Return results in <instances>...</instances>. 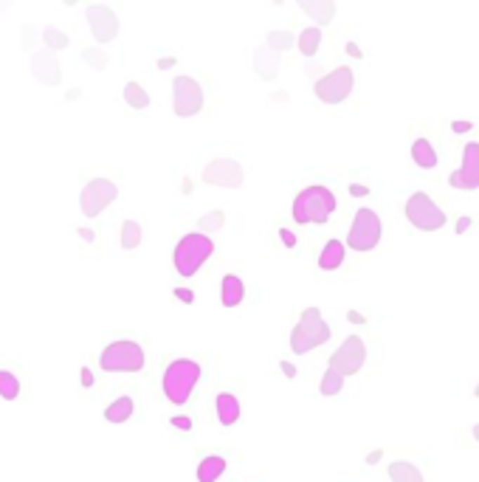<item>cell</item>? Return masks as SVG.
<instances>
[{
  "label": "cell",
  "instance_id": "1",
  "mask_svg": "<svg viewBox=\"0 0 479 482\" xmlns=\"http://www.w3.org/2000/svg\"><path fill=\"white\" fill-rule=\"evenodd\" d=\"M214 254V243L203 234V231H192V234H183L175 246V254H172V263H175V271L181 277H195L200 271V266Z\"/></svg>",
  "mask_w": 479,
  "mask_h": 482
},
{
  "label": "cell",
  "instance_id": "2",
  "mask_svg": "<svg viewBox=\"0 0 479 482\" xmlns=\"http://www.w3.org/2000/svg\"><path fill=\"white\" fill-rule=\"evenodd\" d=\"M200 381V364L192 358H178L164 370V395L169 403L183 406Z\"/></svg>",
  "mask_w": 479,
  "mask_h": 482
},
{
  "label": "cell",
  "instance_id": "3",
  "mask_svg": "<svg viewBox=\"0 0 479 482\" xmlns=\"http://www.w3.org/2000/svg\"><path fill=\"white\" fill-rule=\"evenodd\" d=\"M336 211V195L327 186H308L294 200V220L296 223H327Z\"/></svg>",
  "mask_w": 479,
  "mask_h": 482
},
{
  "label": "cell",
  "instance_id": "4",
  "mask_svg": "<svg viewBox=\"0 0 479 482\" xmlns=\"http://www.w3.org/2000/svg\"><path fill=\"white\" fill-rule=\"evenodd\" d=\"M324 341H330V325L322 319L319 308H308L302 313V319L296 322V327L291 330V350L296 356H305V353L322 347Z\"/></svg>",
  "mask_w": 479,
  "mask_h": 482
},
{
  "label": "cell",
  "instance_id": "5",
  "mask_svg": "<svg viewBox=\"0 0 479 482\" xmlns=\"http://www.w3.org/2000/svg\"><path fill=\"white\" fill-rule=\"evenodd\" d=\"M99 367L105 372H141L144 370V347L138 341H113L102 350Z\"/></svg>",
  "mask_w": 479,
  "mask_h": 482
},
{
  "label": "cell",
  "instance_id": "6",
  "mask_svg": "<svg viewBox=\"0 0 479 482\" xmlns=\"http://www.w3.org/2000/svg\"><path fill=\"white\" fill-rule=\"evenodd\" d=\"M381 234H383L381 217L372 209L364 206L353 217V226H350V234H347V249H353V252H372L381 243Z\"/></svg>",
  "mask_w": 479,
  "mask_h": 482
},
{
  "label": "cell",
  "instance_id": "7",
  "mask_svg": "<svg viewBox=\"0 0 479 482\" xmlns=\"http://www.w3.org/2000/svg\"><path fill=\"white\" fill-rule=\"evenodd\" d=\"M406 220L420 228V231H437L448 223L445 211L426 195V192H414L409 200H406Z\"/></svg>",
  "mask_w": 479,
  "mask_h": 482
},
{
  "label": "cell",
  "instance_id": "8",
  "mask_svg": "<svg viewBox=\"0 0 479 482\" xmlns=\"http://www.w3.org/2000/svg\"><path fill=\"white\" fill-rule=\"evenodd\" d=\"M172 108L175 116L189 119L203 110V88L192 77H175L172 79Z\"/></svg>",
  "mask_w": 479,
  "mask_h": 482
},
{
  "label": "cell",
  "instance_id": "9",
  "mask_svg": "<svg viewBox=\"0 0 479 482\" xmlns=\"http://www.w3.org/2000/svg\"><path fill=\"white\" fill-rule=\"evenodd\" d=\"M119 197V186L107 178H93L85 183L82 195H79V203H82V214L85 217H99L113 200Z\"/></svg>",
  "mask_w": 479,
  "mask_h": 482
},
{
  "label": "cell",
  "instance_id": "10",
  "mask_svg": "<svg viewBox=\"0 0 479 482\" xmlns=\"http://www.w3.org/2000/svg\"><path fill=\"white\" fill-rule=\"evenodd\" d=\"M353 85H355L353 68L341 65V68L330 71L327 77H322V79L316 82V96H319L324 105H341V102L353 93Z\"/></svg>",
  "mask_w": 479,
  "mask_h": 482
},
{
  "label": "cell",
  "instance_id": "11",
  "mask_svg": "<svg viewBox=\"0 0 479 482\" xmlns=\"http://www.w3.org/2000/svg\"><path fill=\"white\" fill-rule=\"evenodd\" d=\"M364 361H367V344H364V339H361V336H350V339H344V344L330 356V370H336L341 378H347V375L361 372Z\"/></svg>",
  "mask_w": 479,
  "mask_h": 482
},
{
  "label": "cell",
  "instance_id": "12",
  "mask_svg": "<svg viewBox=\"0 0 479 482\" xmlns=\"http://www.w3.org/2000/svg\"><path fill=\"white\" fill-rule=\"evenodd\" d=\"M454 189H479V141H468L462 150V167L448 175Z\"/></svg>",
  "mask_w": 479,
  "mask_h": 482
},
{
  "label": "cell",
  "instance_id": "13",
  "mask_svg": "<svg viewBox=\"0 0 479 482\" xmlns=\"http://www.w3.org/2000/svg\"><path fill=\"white\" fill-rule=\"evenodd\" d=\"M203 181L211 183V186L237 189L240 183H243V167H240L234 158H214L211 164H206Z\"/></svg>",
  "mask_w": 479,
  "mask_h": 482
},
{
  "label": "cell",
  "instance_id": "14",
  "mask_svg": "<svg viewBox=\"0 0 479 482\" xmlns=\"http://www.w3.org/2000/svg\"><path fill=\"white\" fill-rule=\"evenodd\" d=\"M88 26L99 43H113L119 37V18L110 6H88Z\"/></svg>",
  "mask_w": 479,
  "mask_h": 482
},
{
  "label": "cell",
  "instance_id": "15",
  "mask_svg": "<svg viewBox=\"0 0 479 482\" xmlns=\"http://www.w3.org/2000/svg\"><path fill=\"white\" fill-rule=\"evenodd\" d=\"M32 71H34V77L43 82V85H60L63 82V71H60V60H57V54H51V51H37L34 57H32Z\"/></svg>",
  "mask_w": 479,
  "mask_h": 482
},
{
  "label": "cell",
  "instance_id": "16",
  "mask_svg": "<svg viewBox=\"0 0 479 482\" xmlns=\"http://www.w3.org/2000/svg\"><path fill=\"white\" fill-rule=\"evenodd\" d=\"M254 71L265 82L277 79V74H280V54H274L268 46H257L254 48Z\"/></svg>",
  "mask_w": 479,
  "mask_h": 482
},
{
  "label": "cell",
  "instance_id": "17",
  "mask_svg": "<svg viewBox=\"0 0 479 482\" xmlns=\"http://www.w3.org/2000/svg\"><path fill=\"white\" fill-rule=\"evenodd\" d=\"M246 299V285L237 274H225L223 282H220V302L225 308H237L240 302Z\"/></svg>",
  "mask_w": 479,
  "mask_h": 482
},
{
  "label": "cell",
  "instance_id": "18",
  "mask_svg": "<svg viewBox=\"0 0 479 482\" xmlns=\"http://www.w3.org/2000/svg\"><path fill=\"white\" fill-rule=\"evenodd\" d=\"M214 409H217V420H220V426H234L237 420H240V400L231 395V392H220L217 398H214Z\"/></svg>",
  "mask_w": 479,
  "mask_h": 482
},
{
  "label": "cell",
  "instance_id": "19",
  "mask_svg": "<svg viewBox=\"0 0 479 482\" xmlns=\"http://www.w3.org/2000/svg\"><path fill=\"white\" fill-rule=\"evenodd\" d=\"M344 254H347V246L341 243V240H327L324 249L319 252V268H322V271H336V268H341Z\"/></svg>",
  "mask_w": 479,
  "mask_h": 482
},
{
  "label": "cell",
  "instance_id": "20",
  "mask_svg": "<svg viewBox=\"0 0 479 482\" xmlns=\"http://www.w3.org/2000/svg\"><path fill=\"white\" fill-rule=\"evenodd\" d=\"M299 9L308 18H313V23H319V26L330 23L333 15H336V4H333V0H299Z\"/></svg>",
  "mask_w": 479,
  "mask_h": 482
},
{
  "label": "cell",
  "instance_id": "21",
  "mask_svg": "<svg viewBox=\"0 0 479 482\" xmlns=\"http://www.w3.org/2000/svg\"><path fill=\"white\" fill-rule=\"evenodd\" d=\"M136 412V400L130 395H122L116 400H110V406L105 409V420L107 423H127Z\"/></svg>",
  "mask_w": 479,
  "mask_h": 482
},
{
  "label": "cell",
  "instance_id": "22",
  "mask_svg": "<svg viewBox=\"0 0 479 482\" xmlns=\"http://www.w3.org/2000/svg\"><path fill=\"white\" fill-rule=\"evenodd\" d=\"M223 474H225V460L217 454L200 460V465H197V482H217Z\"/></svg>",
  "mask_w": 479,
  "mask_h": 482
},
{
  "label": "cell",
  "instance_id": "23",
  "mask_svg": "<svg viewBox=\"0 0 479 482\" xmlns=\"http://www.w3.org/2000/svg\"><path fill=\"white\" fill-rule=\"evenodd\" d=\"M389 479L392 482H426L420 468L414 462H406V460H398V462H389Z\"/></svg>",
  "mask_w": 479,
  "mask_h": 482
},
{
  "label": "cell",
  "instance_id": "24",
  "mask_svg": "<svg viewBox=\"0 0 479 482\" xmlns=\"http://www.w3.org/2000/svg\"><path fill=\"white\" fill-rule=\"evenodd\" d=\"M412 158H414V164L420 169H434L437 167V152H434V147H431L428 138H417L412 144Z\"/></svg>",
  "mask_w": 479,
  "mask_h": 482
},
{
  "label": "cell",
  "instance_id": "25",
  "mask_svg": "<svg viewBox=\"0 0 479 482\" xmlns=\"http://www.w3.org/2000/svg\"><path fill=\"white\" fill-rule=\"evenodd\" d=\"M296 46H299L302 57H316V54H319V46H322V29H319V26L305 29V32L299 34Z\"/></svg>",
  "mask_w": 479,
  "mask_h": 482
},
{
  "label": "cell",
  "instance_id": "26",
  "mask_svg": "<svg viewBox=\"0 0 479 482\" xmlns=\"http://www.w3.org/2000/svg\"><path fill=\"white\" fill-rule=\"evenodd\" d=\"M124 102H127L133 110H147V108L152 105L150 93H147L144 85H138V82H127V85H124Z\"/></svg>",
  "mask_w": 479,
  "mask_h": 482
},
{
  "label": "cell",
  "instance_id": "27",
  "mask_svg": "<svg viewBox=\"0 0 479 482\" xmlns=\"http://www.w3.org/2000/svg\"><path fill=\"white\" fill-rule=\"evenodd\" d=\"M141 237H144V231H141V223L138 220H124L122 223V249H127V252L138 249L141 246Z\"/></svg>",
  "mask_w": 479,
  "mask_h": 482
},
{
  "label": "cell",
  "instance_id": "28",
  "mask_svg": "<svg viewBox=\"0 0 479 482\" xmlns=\"http://www.w3.org/2000/svg\"><path fill=\"white\" fill-rule=\"evenodd\" d=\"M43 43H46V51H51V54H57V51H65L68 48V34L65 32H60V29H46L43 32Z\"/></svg>",
  "mask_w": 479,
  "mask_h": 482
},
{
  "label": "cell",
  "instance_id": "29",
  "mask_svg": "<svg viewBox=\"0 0 479 482\" xmlns=\"http://www.w3.org/2000/svg\"><path fill=\"white\" fill-rule=\"evenodd\" d=\"M344 389V378L336 372V370H330L327 367V372L322 375V381H319V392L322 395H327V398H333V395H339Z\"/></svg>",
  "mask_w": 479,
  "mask_h": 482
},
{
  "label": "cell",
  "instance_id": "30",
  "mask_svg": "<svg viewBox=\"0 0 479 482\" xmlns=\"http://www.w3.org/2000/svg\"><path fill=\"white\" fill-rule=\"evenodd\" d=\"M265 43H268V48L274 51V54H282V51H288V48H294V34L291 32H268V37H265Z\"/></svg>",
  "mask_w": 479,
  "mask_h": 482
},
{
  "label": "cell",
  "instance_id": "31",
  "mask_svg": "<svg viewBox=\"0 0 479 482\" xmlns=\"http://www.w3.org/2000/svg\"><path fill=\"white\" fill-rule=\"evenodd\" d=\"M20 395V381L18 375L6 372V370H0V398L4 400H15Z\"/></svg>",
  "mask_w": 479,
  "mask_h": 482
},
{
  "label": "cell",
  "instance_id": "32",
  "mask_svg": "<svg viewBox=\"0 0 479 482\" xmlns=\"http://www.w3.org/2000/svg\"><path fill=\"white\" fill-rule=\"evenodd\" d=\"M82 60H85L88 65H93L96 71L107 68V63H110V57H107L102 48H85V51H82Z\"/></svg>",
  "mask_w": 479,
  "mask_h": 482
},
{
  "label": "cell",
  "instance_id": "33",
  "mask_svg": "<svg viewBox=\"0 0 479 482\" xmlns=\"http://www.w3.org/2000/svg\"><path fill=\"white\" fill-rule=\"evenodd\" d=\"M225 223V214L217 209V211H209V214H203L200 220H197V226H203V228H209V231H214V228H220Z\"/></svg>",
  "mask_w": 479,
  "mask_h": 482
},
{
  "label": "cell",
  "instance_id": "34",
  "mask_svg": "<svg viewBox=\"0 0 479 482\" xmlns=\"http://www.w3.org/2000/svg\"><path fill=\"white\" fill-rule=\"evenodd\" d=\"M169 423H172L175 429H181V431H192V417H186V415H175Z\"/></svg>",
  "mask_w": 479,
  "mask_h": 482
},
{
  "label": "cell",
  "instance_id": "35",
  "mask_svg": "<svg viewBox=\"0 0 479 482\" xmlns=\"http://www.w3.org/2000/svg\"><path fill=\"white\" fill-rule=\"evenodd\" d=\"M175 299H181V302H186V305H189L195 297H192V291H189V288H175Z\"/></svg>",
  "mask_w": 479,
  "mask_h": 482
},
{
  "label": "cell",
  "instance_id": "36",
  "mask_svg": "<svg viewBox=\"0 0 479 482\" xmlns=\"http://www.w3.org/2000/svg\"><path fill=\"white\" fill-rule=\"evenodd\" d=\"M350 195H355V197H367V195H369V189H367V186H361V183H353V186H350Z\"/></svg>",
  "mask_w": 479,
  "mask_h": 482
},
{
  "label": "cell",
  "instance_id": "37",
  "mask_svg": "<svg viewBox=\"0 0 479 482\" xmlns=\"http://www.w3.org/2000/svg\"><path fill=\"white\" fill-rule=\"evenodd\" d=\"M280 237H282V243H285V246H296V237H294L288 228H282V231H280Z\"/></svg>",
  "mask_w": 479,
  "mask_h": 482
},
{
  "label": "cell",
  "instance_id": "38",
  "mask_svg": "<svg viewBox=\"0 0 479 482\" xmlns=\"http://www.w3.org/2000/svg\"><path fill=\"white\" fill-rule=\"evenodd\" d=\"M451 130H454V133H468V130H471V122H454Z\"/></svg>",
  "mask_w": 479,
  "mask_h": 482
},
{
  "label": "cell",
  "instance_id": "39",
  "mask_svg": "<svg viewBox=\"0 0 479 482\" xmlns=\"http://www.w3.org/2000/svg\"><path fill=\"white\" fill-rule=\"evenodd\" d=\"M471 228V217H459V223H457V234H462V231H468Z\"/></svg>",
  "mask_w": 479,
  "mask_h": 482
},
{
  "label": "cell",
  "instance_id": "40",
  "mask_svg": "<svg viewBox=\"0 0 479 482\" xmlns=\"http://www.w3.org/2000/svg\"><path fill=\"white\" fill-rule=\"evenodd\" d=\"M347 316H350V322H355V325H364V316H361L358 311H350Z\"/></svg>",
  "mask_w": 479,
  "mask_h": 482
},
{
  "label": "cell",
  "instance_id": "41",
  "mask_svg": "<svg viewBox=\"0 0 479 482\" xmlns=\"http://www.w3.org/2000/svg\"><path fill=\"white\" fill-rule=\"evenodd\" d=\"M282 372H285L288 378H296V367H294V364H282Z\"/></svg>",
  "mask_w": 479,
  "mask_h": 482
},
{
  "label": "cell",
  "instance_id": "42",
  "mask_svg": "<svg viewBox=\"0 0 479 482\" xmlns=\"http://www.w3.org/2000/svg\"><path fill=\"white\" fill-rule=\"evenodd\" d=\"M82 386H93V378H91V370H82Z\"/></svg>",
  "mask_w": 479,
  "mask_h": 482
},
{
  "label": "cell",
  "instance_id": "43",
  "mask_svg": "<svg viewBox=\"0 0 479 482\" xmlns=\"http://www.w3.org/2000/svg\"><path fill=\"white\" fill-rule=\"evenodd\" d=\"M381 454H383V451H372V454L367 457V465H375V462L381 460Z\"/></svg>",
  "mask_w": 479,
  "mask_h": 482
},
{
  "label": "cell",
  "instance_id": "44",
  "mask_svg": "<svg viewBox=\"0 0 479 482\" xmlns=\"http://www.w3.org/2000/svg\"><path fill=\"white\" fill-rule=\"evenodd\" d=\"M79 237H82V240H96V234H93V231H88V228H82V231H79Z\"/></svg>",
  "mask_w": 479,
  "mask_h": 482
},
{
  "label": "cell",
  "instance_id": "45",
  "mask_svg": "<svg viewBox=\"0 0 479 482\" xmlns=\"http://www.w3.org/2000/svg\"><path fill=\"white\" fill-rule=\"evenodd\" d=\"M169 65H175V60H172V57H166V60H161V63H158V68H169Z\"/></svg>",
  "mask_w": 479,
  "mask_h": 482
},
{
  "label": "cell",
  "instance_id": "46",
  "mask_svg": "<svg viewBox=\"0 0 479 482\" xmlns=\"http://www.w3.org/2000/svg\"><path fill=\"white\" fill-rule=\"evenodd\" d=\"M347 51H350V54H353V57H361V51H358V48H355V46H353V43H350V46H347Z\"/></svg>",
  "mask_w": 479,
  "mask_h": 482
},
{
  "label": "cell",
  "instance_id": "47",
  "mask_svg": "<svg viewBox=\"0 0 479 482\" xmlns=\"http://www.w3.org/2000/svg\"><path fill=\"white\" fill-rule=\"evenodd\" d=\"M473 440H479V423L473 426Z\"/></svg>",
  "mask_w": 479,
  "mask_h": 482
},
{
  "label": "cell",
  "instance_id": "48",
  "mask_svg": "<svg viewBox=\"0 0 479 482\" xmlns=\"http://www.w3.org/2000/svg\"><path fill=\"white\" fill-rule=\"evenodd\" d=\"M473 395H476V398H479V386H476V389H473Z\"/></svg>",
  "mask_w": 479,
  "mask_h": 482
}]
</instances>
